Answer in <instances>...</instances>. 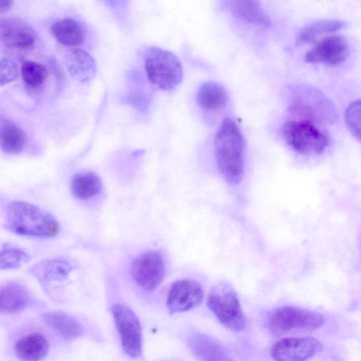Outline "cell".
Returning <instances> with one entry per match:
<instances>
[{"instance_id":"e0dca14e","label":"cell","mask_w":361,"mask_h":361,"mask_svg":"<svg viewBox=\"0 0 361 361\" xmlns=\"http://www.w3.org/2000/svg\"><path fill=\"white\" fill-rule=\"evenodd\" d=\"M51 30L54 38L64 46H78L84 41L85 37L83 25L71 18L57 20L52 25Z\"/></svg>"},{"instance_id":"2e32d148","label":"cell","mask_w":361,"mask_h":361,"mask_svg":"<svg viewBox=\"0 0 361 361\" xmlns=\"http://www.w3.org/2000/svg\"><path fill=\"white\" fill-rule=\"evenodd\" d=\"M49 351V343L40 334L34 333L23 336L15 345L17 357L22 361H40Z\"/></svg>"},{"instance_id":"30bf717a","label":"cell","mask_w":361,"mask_h":361,"mask_svg":"<svg viewBox=\"0 0 361 361\" xmlns=\"http://www.w3.org/2000/svg\"><path fill=\"white\" fill-rule=\"evenodd\" d=\"M322 350V343L313 337H290L275 343L271 354L275 361H306Z\"/></svg>"},{"instance_id":"7a4b0ae2","label":"cell","mask_w":361,"mask_h":361,"mask_svg":"<svg viewBox=\"0 0 361 361\" xmlns=\"http://www.w3.org/2000/svg\"><path fill=\"white\" fill-rule=\"evenodd\" d=\"M4 227L16 235L37 238H54L60 230L57 221L50 213L20 200L8 204Z\"/></svg>"},{"instance_id":"83f0119b","label":"cell","mask_w":361,"mask_h":361,"mask_svg":"<svg viewBox=\"0 0 361 361\" xmlns=\"http://www.w3.org/2000/svg\"><path fill=\"white\" fill-rule=\"evenodd\" d=\"M346 126L352 135L358 141L360 140V100L353 101L345 112Z\"/></svg>"},{"instance_id":"ffe728a7","label":"cell","mask_w":361,"mask_h":361,"mask_svg":"<svg viewBox=\"0 0 361 361\" xmlns=\"http://www.w3.org/2000/svg\"><path fill=\"white\" fill-rule=\"evenodd\" d=\"M226 89L214 81H206L199 87L197 101L204 110H216L224 107L228 102Z\"/></svg>"},{"instance_id":"f546056e","label":"cell","mask_w":361,"mask_h":361,"mask_svg":"<svg viewBox=\"0 0 361 361\" xmlns=\"http://www.w3.org/2000/svg\"><path fill=\"white\" fill-rule=\"evenodd\" d=\"M12 4L13 2L11 1L0 0V13L6 12L8 11L11 8Z\"/></svg>"},{"instance_id":"9c48e42d","label":"cell","mask_w":361,"mask_h":361,"mask_svg":"<svg viewBox=\"0 0 361 361\" xmlns=\"http://www.w3.org/2000/svg\"><path fill=\"white\" fill-rule=\"evenodd\" d=\"M166 265L157 250L147 251L135 258L131 265V275L135 283L148 292L154 291L163 281Z\"/></svg>"},{"instance_id":"6da1fadb","label":"cell","mask_w":361,"mask_h":361,"mask_svg":"<svg viewBox=\"0 0 361 361\" xmlns=\"http://www.w3.org/2000/svg\"><path fill=\"white\" fill-rule=\"evenodd\" d=\"M245 140L236 123L228 118L221 124L214 137L217 168L232 185L240 183L244 172Z\"/></svg>"},{"instance_id":"cb8c5ba5","label":"cell","mask_w":361,"mask_h":361,"mask_svg":"<svg viewBox=\"0 0 361 361\" xmlns=\"http://www.w3.org/2000/svg\"><path fill=\"white\" fill-rule=\"evenodd\" d=\"M346 23L337 19L318 20L306 25L299 33L298 39L302 42H313L322 35L335 32L345 27Z\"/></svg>"},{"instance_id":"5b68a950","label":"cell","mask_w":361,"mask_h":361,"mask_svg":"<svg viewBox=\"0 0 361 361\" xmlns=\"http://www.w3.org/2000/svg\"><path fill=\"white\" fill-rule=\"evenodd\" d=\"M207 306L226 328L242 331L246 327L245 316L236 292L226 282L216 284L207 298Z\"/></svg>"},{"instance_id":"9a60e30c","label":"cell","mask_w":361,"mask_h":361,"mask_svg":"<svg viewBox=\"0 0 361 361\" xmlns=\"http://www.w3.org/2000/svg\"><path fill=\"white\" fill-rule=\"evenodd\" d=\"M64 63L72 77L81 82L92 80L97 72L94 59L82 49H73L67 51Z\"/></svg>"},{"instance_id":"5bb4252c","label":"cell","mask_w":361,"mask_h":361,"mask_svg":"<svg viewBox=\"0 0 361 361\" xmlns=\"http://www.w3.org/2000/svg\"><path fill=\"white\" fill-rule=\"evenodd\" d=\"M188 345L200 361H233L224 347L206 334H195L191 336Z\"/></svg>"},{"instance_id":"ac0fdd59","label":"cell","mask_w":361,"mask_h":361,"mask_svg":"<svg viewBox=\"0 0 361 361\" xmlns=\"http://www.w3.org/2000/svg\"><path fill=\"white\" fill-rule=\"evenodd\" d=\"M27 291L21 285L9 283L0 286V313H15L29 304Z\"/></svg>"},{"instance_id":"d6986e66","label":"cell","mask_w":361,"mask_h":361,"mask_svg":"<svg viewBox=\"0 0 361 361\" xmlns=\"http://www.w3.org/2000/svg\"><path fill=\"white\" fill-rule=\"evenodd\" d=\"M44 322L66 339L80 337L83 329L73 316L63 312H49L42 314Z\"/></svg>"},{"instance_id":"8992f818","label":"cell","mask_w":361,"mask_h":361,"mask_svg":"<svg viewBox=\"0 0 361 361\" xmlns=\"http://www.w3.org/2000/svg\"><path fill=\"white\" fill-rule=\"evenodd\" d=\"M282 134L286 142L302 154H321L329 145L327 134L305 120L286 122L283 126Z\"/></svg>"},{"instance_id":"8fae6325","label":"cell","mask_w":361,"mask_h":361,"mask_svg":"<svg viewBox=\"0 0 361 361\" xmlns=\"http://www.w3.org/2000/svg\"><path fill=\"white\" fill-rule=\"evenodd\" d=\"M204 298V291L199 283L191 279L175 281L166 297V307L171 314L183 312L200 305Z\"/></svg>"},{"instance_id":"4316f807","label":"cell","mask_w":361,"mask_h":361,"mask_svg":"<svg viewBox=\"0 0 361 361\" xmlns=\"http://www.w3.org/2000/svg\"><path fill=\"white\" fill-rule=\"evenodd\" d=\"M30 256L24 250L11 246H4L0 250V269H13L26 263Z\"/></svg>"},{"instance_id":"603a6c76","label":"cell","mask_w":361,"mask_h":361,"mask_svg":"<svg viewBox=\"0 0 361 361\" xmlns=\"http://www.w3.org/2000/svg\"><path fill=\"white\" fill-rule=\"evenodd\" d=\"M33 271L44 280L62 281L68 276L72 267L65 259L54 258L39 262L35 266Z\"/></svg>"},{"instance_id":"f1b7e54d","label":"cell","mask_w":361,"mask_h":361,"mask_svg":"<svg viewBox=\"0 0 361 361\" xmlns=\"http://www.w3.org/2000/svg\"><path fill=\"white\" fill-rule=\"evenodd\" d=\"M18 66L13 60L3 58L0 61V85H6L18 77Z\"/></svg>"},{"instance_id":"d4e9b609","label":"cell","mask_w":361,"mask_h":361,"mask_svg":"<svg viewBox=\"0 0 361 361\" xmlns=\"http://www.w3.org/2000/svg\"><path fill=\"white\" fill-rule=\"evenodd\" d=\"M25 145V135L14 124L7 123L0 127V148L9 154L21 152Z\"/></svg>"},{"instance_id":"3957f363","label":"cell","mask_w":361,"mask_h":361,"mask_svg":"<svg viewBox=\"0 0 361 361\" xmlns=\"http://www.w3.org/2000/svg\"><path fill=\"white\" fill-rule=\"evenodd\" d=\"M144 66L149 80L162 90L175 88L183 79L181 62L170 51L150 47L145 54Z\"/></svg>"},{"instance_id":"44dd1931","label":"cell","mask_w":361,"mask_h":361,"mask_svg":"<svg viewBox=\"0 0 361 361\" xmlns=\"http://www.w3.org/2000/svg\"><path fill=\"white\" fill-rule=\"evenodd\" d=\"M230 3L233 13L242 20L257 26L269 25V17L258 1H233Z\"/></svg>"},{"instance_id":"52a82bcc","label":"cell","mask_w":361,"mask_h":361,"mask_svg":"<svg viewBox=\"0 0 361 361\" xmlns=\"http://www.w3.org/2000/svg\"><path fill=\"white\" fill-rule=\"evenodd\" d=\"M295 116L312 121H332L336 118L333 104L315 89L304 87L299 90L290 107Z\"/></svg>"},{"instance_id":"7402d4cb","label":"cell","mask_w":361,"mask_h":361,"mask_svg":"<svg viewBox=\"0 0 361 361\" xmlns=\"http://www.w3.org/2000/svg\"><path fill=\"white\" fill-rule=\"evenodd\" d=\"M102 185L99 177L92 171H81L73 176L71 183L73 195L80 200H88L99 194Z\"/></svg>"},{"instance_id":"484cf974","label":"cell","mask_w":361,"mask_h":361,"mask_svg":"<svg viewBox=\"0 0 361 361\" xmlns=\"http://www.w3.org/2000/svg\"><path fill=\"white\" fill-rule=\"evenodd\" d=\"M20 72L25 84L32 88H37L42 85L47 76V68L32 61H23Z\"/></svg>"},{"instance_id":"277c9868","label":"cell","mask_w":361,"mask_h":361,"mask_svg":"<svg viewBox=\"0 0 361 361\" xmlns=\"http://www.w3.org/2000/svg\"><path fill=\"white\" fill-rule=\"evenodd\" d=\"M324 323L321 314L295 306L277 307L268 319L269 331L276 336L310 332Z\"/></svg>"},{"instance_id":"7c38bea8","label":"cell","mask_w":361,"mask_h":361,"mask_svg":"<svg viewBox=\"0 0 361 361\" xmlns=\"http://www.w3.org/2000/svg\"><path fill=\"white\" fill-rule=\"evenodd\" d=\"M349 54L346 39L341 35H332L320 40L305 56L309 63H322L336 66L345 61Z\"/></svg>"},{"instance_id":"4fadbf2b","label":"cell","mask_w":361,"mask_h":361,"mask_svg":"<svg viewBox=\"0 0 361 361\" xmlns=\"http://www.w3.org/2000/svg\"><path fill=\"white\" fill-rule=\"evenodd\" d=\"M0 39L8 46L27 49L34 47L36 33L26 22L6 18L0 19Z\"/></svg>"},{"instance_id":"ba28073f","label":"cell","mask_w":361,"mask_h":361,"mask_svg":"<svg viewBox=\"0 0 361 361\" xmlns=\"http://www.w3.org/2000/svg\"><path fill=\"white\" fill-rule=\"evenodd\" d=\"M111 312L124 352L132 358L139 357L142 334L137 317L129 307L118 303L112 306Z\"/></svg>"}]
</instances>
